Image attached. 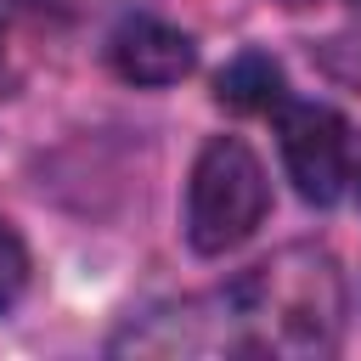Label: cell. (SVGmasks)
Masks as SVG:
<instances>
[{"label": "cell", "instance_id": "obj_6", "mask_svg": "<svg viewBox=\"0 0 361 361\" xmlns=\"http://www.w3.org/2000/svg\"><path fill=\"white\" fill-rule=\"evenodd\" d=\"M23 282H28V248H23V237L0 220V310L17 305Z\"/></svg>", "mask_w": 361, "mask_h": 361}, {"label": "cell", "instance_id": "obj_5", "mask_svg": "<svg viewBox=\"0 0 361 361\" xmlns=\"http://www.w3.org/2000/svg\"><path fill=\"white\" fill-rule=\"evenodd\" d=\"M282 90H288V85H282V68H276L265 51L231 56V62L220 68V79H214V102L231 107V113H276V107L288 102Z\"/></svg>", "mask_w": 361, "mask_h": 361}, {"label": "cell", "instance_id": "obj_8", "mask_svg": "<svg viewBox=\"0 0 361 361\" xmlns=\"http://www.w3.org/2000/svg\"><path fill=\"white\" fill-rule=\"evenodd\" d=\"M355 6H361V0H355Z\"/></svg>", "mask_w": 361, "mask_h": 361}, {"label": "cell", "instance_id": "obj_4", "mask_svg": "<svg viewBox=\"0 0 361 361\" xmlns=\"http://www.w3.org/2000/svg\"><path fill=\"white\" fill-rule=\"evenodd\" d=\"M107 62L118 68V79L130 85H175L192 73L197 51L192 39L164 23V17H124L113 34H107Z\"/></svg>", "mask_w": 361, "mask_h": 361}, {"label": "cell", "instance_id": "obj_3", "mask_svg": "<svg viewBox=\"0 0 361 361\" xmlns=\"http://www.w3.org/2000/svg\"><path fill=\"white\" fill-rule=\"evenodd\" d=\"M282 164L305 203H333L350 180V124L322 102H282L276 107Z\"/></svg>", "mask_w": 361, "mask_h": 361}, {"label": "cell", "instance_id": "obj_1", "mask_svg": "<svg viewBox=\"0 0 361 361\" xmlns=\"http://www.w3.org/2000/svg\"><path fill=\"white\" fill-rule=\"evenodd\" d=\"M243 350L259 355H333L344 338V271L316 243H288L226 288Z\"/></svg>", "mask_w": 361, "mask_h": 361}, {"label": "cell", "instance_id": "obj_2", "mask_svg": "<svg viewBox=\"0 0 361 361\" xmlns=\"http://www.w3.org/2000/svg\"><path fill=\"white\" fill-rule=\"evenodd\" d=\"M265 209H271V186H265L259 158L237 135L203 141L186 180V243L197 254H226L254 237Z\"/></svg>", "mask_w": 361, "mask_h": 361}, {"label": "cell", "instance_id": "obj_9", "mask_svg": "<svg viewBox=\"0 0 361 361\" xmlns=\"http://www.w3.org/2000/svg\"><path fill=\"white\" fill-rule=\"evenodd\" d=\"M355 180H361V175H355Z\"/></svg>", "mask_w": 361, "mask_h": 361}, {"label": "cell", "instance_id": "obj_7", "mask_svg": "<svg viewBox=\"0 0 361 361\" xmlns=\"http://www.w3.org/2000/svg\"><path fill=\"white\" fill-rule=\"evenodd\" d=\"M288 6H305V0H288Z\"/></svg>", "mask_w": 361, "mask_h": 361}]
</instances>
